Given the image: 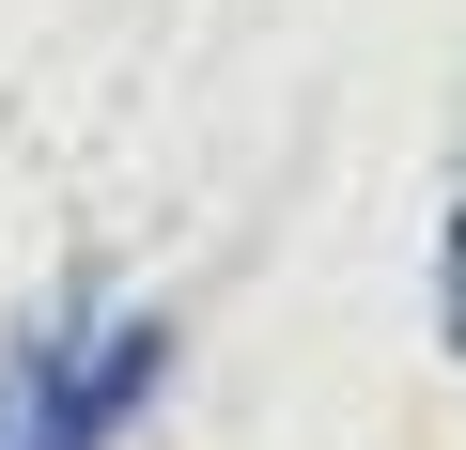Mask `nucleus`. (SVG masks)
<instances>
[{"label": "nucleus", "instance_id": "1", "mask_svg": "<svg viewBox=\"0 0 466 450\" xmlns=\"http://www.w3.org/2000/svg\"><path fill=\"white\" fill-rule=\"evenodd\" d=\"M171 388V311L156 295H47L16 311V342H0V450H125Z\"/></svg>", "mask_w": 466, "mask_h": 450}, {"label": "nucleus", "instance_id": "2", "mask_svg": "<svg viewBox=\"0 0 466 450\" xmlns=\"http://www.w3.org/2000/svg\"><path fill=\"white\" fill-rule=\"evenodd\" d=\"M435 342H451V373H466V202L435 217Z\"/></svg>", "mask_w": 466, "mask_h": 450}]
</instances>
